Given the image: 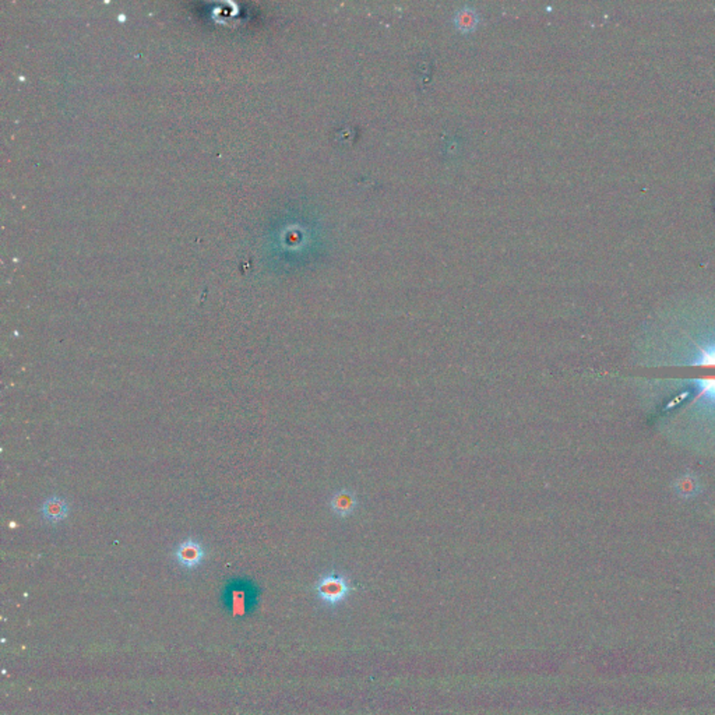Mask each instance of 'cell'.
Listing matches in <instances>:
<instances>
[{"label": "cell", "instance_id": "cell-4", "mask_svg": "<svg viewBox=\"0 0 715 715\" xmlns=\"http://www.w3.org/2000/svg\"><path fill=\"white\" fill-rule=\"evenodd\" d=\"M208 554L207 546L196 536H188L178 542L172 550L175 563L188 571L199 568Z\"/></svg>", "mask_w": 715, "mask_h": 715}, {"label": "cell", "instance_id": "cell-2", "mask_svg": "<svg viewBox=\"0 0 715 715\" xmlns=\"http://www.w3.org/2000/svg\"><path fill=\"white\" fill-rule=\"evenodd\" d=\"M637 365L715 366V326L707 330H680L669 338L648 341L637 348Z\"/></svg>", "mask_w": 715, "mask_h": 715}, {"label": "cell", "instance_id": "cell-3", "mask_svg": "<svg viewBox=\"0 0 715 715\" xmlns=\"http://www.w3.org/2000/svg\"><path fill=\"white\" fill-rule=\"evenodd\" d=\"M352 593L354 584L351 579L338 570L326 571L315 584V594L319 602L329 609H336L345 604Z\"/></svg>", "mask_w": 715, "mask_h": 715}, {"label": "cell", "instance_id": "cell-1", "mask_svg": "<svg viewBox=\"0 0 715 715\" xmlns=\"http://www.w3.org/2000/svg\"><path fill=\"white\" fill-rule=\"evenodd\" d=\"M648 397L666 436L700 454L715 456V379L648 381Z\"/></svg>", "mask_w": 715, "mask_h": 715}, {"label": "cell", "instance_id": "cell-7", "mask_svg": "<svg viewBox=\"0 0 715 715\" xmlns=\"http://www.w3.org/2000/svg\"><path fill=\"white\" fill-rule=\"evenodd\" d=\"M702 484L700 478L691 472L686 471L680 474L673 482H672V491L673 493L682 499V500H691L696 499L702 492Z\"/></svg>", "mask_w": 715, "mask_h": 715}, {"label": "cell", "instance_id": "cell-6", "mask_svg": "<svg viewBox=\"0 0 715 715\" xmlns=\"http://www.w3.org/2000/svg\"><path fill=\"white\" fill-rule=\"evenodd\" d=\"M330 510L333 511V514L338 518H348L351 517L358 506H359V500H358V496L354 491L351 489H338L337 492H334L330 498Z\"/></svg>", "mask_w": 715, "mask_h": 715}, {"label": "cell", "instance_id": "cell-5", "mask_svg": "<svg viewBox=\"0 0 715 715\" xmlns=\"http://www.w3.org/2000/svg\"><path fill=\"white\" fill-rule=\"evenodd\" d=\"M70 502L62 496H49L42 502L40 507L42 520L52 527H56L66 521L70 514Z\"/></svg>", "mask_w": 715, "mask_h": 715}]
</instances>
